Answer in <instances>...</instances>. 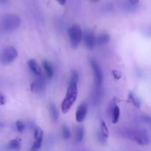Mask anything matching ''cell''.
Instances as JSON below:
<instances>
[{
	"label": "cell",
	"instance_id": "6da1fadb",
	"mask_svg": "<svg viewBox=\"0 0 151 151\" xmlns=\"http://www.w3.org/2000/svg\"><path fill=\"white\" fill-rule=\"evenodd\" d=\"M78 84L71 83H69V87L66 91L65 98L61 103V111L63 114H66L69 112L72 106L75 103L78 97Z\"/></svg>",
	"mask_w": 151,
	"mask_h": 151
},
{
	"label": "cell",
	"instance_id": "7a4b0ae2",
	"mask_svg": "<svg viewBox=\"0 0 151 151\" xmlns=\"http://www.w3.org/2000/svg\"><path fill=\"white\" fill-rule=\"evenodd\" d=\"M21 24V19L14 14H6L1 20V25L3 29L7 32L15 30L19 27Z\"/></svg>",
	"mask_w": 151,
	"mask_h": 151
},
{
	"label": "cell",
	"instance_id": "3957f363",
	"mask_svg": "<svg viewBox=\"0 0 151 151\" xmlns=\"http://www.w3.org/2000/svg\"><path fill=\"white\" fill-rule=\"evenodd\" d=\"M69 36L70 38V43L72 48H77L82 41L83 33L81 28L78 24H75L69 28Z\"/></svg>",
	"mask_w": 151,
	"mask_h": 151
},
{
	"label": "cell",
	"instance_id": "277c9868",
	"mask_svg": "<svg viewBox=\"0 0 151 151\" xmlns=\"http://www.w3.org/2000/svg\"><path fill=\"white\" fill-rule=\"evenodd\" d=\"M18 56V51L15 47L12 46H7L3 50L0 57L1 63L4 65H8L11 63Z\"/></svg>",
	"mask_w": 151,
	"mask_h": 151
},
{
	"label": "cell",
	"instance_id": "5b68a950",
	"mask_svg": "<svg viewBox=\"0 0 151 151\" xmlns=\"http://www.w3.org/2000/svg\"><path fill=\"white\" fill-rule=\"evenodd\" d=\"M90 64H91L93 72H94L95 85L97 87H99L103 82V72H102L101 68L94 59L90 60Z\"/></svg>",
	"mask_w": 151,
	"mask_h": 151
},
{
	"label": "cell",
	"instance_id": "8992f818",
	"mask_svg": "<svg viewBox=\"0 0 151 151\" xmlns=\"http://www.w3.org/2000/svg\"><path fill=\"white\" fill-rule=\"evenodd\" d=\"M84 43L86 47L89 50H92L96 44V37L94 32L91 30H86L83 34Z\"/></svg>",
	"mask_w": 151,
	"mask_h": 151
},
{
	"label": "cell",
	"instance_id": "52a82bcc",
	"mask_svg": "<svg viewBox=\"0 0 151 151\" xmlns=\"http://www.w3.org/2000/svg\"><path fill=\"white\" fill-rule=\"evenodd\" d=\"M35 142L33 143V145L32 147V151H38L41 148V145H42L43 137H44V132L40 128H37L35 130Z\"/></svg>",
	"mask_w": 151,
	"mask_h": 151
},
{
	"label": "cell",
	"instance_id": "ba28073f",
	"mask_svg": "<svg viewBox=\"0 0 151 151\" xmlns=\"http://www.w3.org/2000/svg\"><path fill=\"white\" fill-rule=\"evenodd\" d=\"M87 109H88V108H87V105L86 103H82L78 106V109H77L76 114H75L77 122H82L85 119L86 116Z\"/></svg>",
	"mask_w": 151,
	"mask_h": 151
},
{
	"label": "cell",
	"instance_id": "9c48e42d",
	"mask_svg": "<svg viewBox=\"0 0 151 151\" xmlns=\"http://www.w3.org/2000/svg\"><path fill=\"white\" fill-rule=\"evenodd\" d=\"M135 141L137 142V143L142 145H145L147 144L148 142V137L147 135L146 134V132L142 130V131H139L135 134Z\"/></svg>",
	"mask_w": 151,
	"mask_h": 151
},
{
	"label": "cell",
	"instance_id": "30bf717a",
	"mask_svg": "<svg viewBox=\"0 0 151 151\" xmlns=\"http://www.w3.org/2000/svg\"><path fill=\"white\" fill-rule=\"evenodd\" d=\"M27 65L29 69H30V70L34 74H35V75H40L41 74V72H42L41 66H39L38 62L35 60H34V59H30V60H28Z\"/></svg>",
	"mask_w": 151,
	"mask_h": 151
},
{
	"label": "cell",
	"instance_id": "8fae6325",
	"mask_svg": "<svg viewBox=\"0 0 151 151\" xmlns=\"http://www.w3.org/2000/svg\"><path fill=\"white\" fill-rule=\"evenodd\" d=\"M42 66L45 70L46 73H47V77L49 78H52L53 75H54V69H53V66L51 64V63H50L48 60H44L42 62Z\"/></svg>",
	"mask_w": 151,
	"mask_h": 151
},
{
	"label": "cell",
	"instance_id": "7c38bea8",
	"mask_svg": "<svg viewBox=\"0 0 151 151\" xmlns=\"http://www.w3.org/2000/svg\"><path fill=\"white\" fill-rule=\"evenodd\" d=\"M119 116H120V109H119V106L114 103V106L111 108V117H112V122L114 124L117 123L119 121Z\"/></svg>",
	"mask_w": 151,
	"mask_h": 151
},
{
	"label": "cell",
	"instance_id": "4fadbf2b",
	"mask_svg": "<svg viewBox=\"0 0 151 151\" xmlns=\"http://www.w3.org/2000/svg\"><path fill=\"white\" fill-rule=\"evenodd\" d=\"M111 37L108 33H103L96 37V44L98 45H104L110 41Z\"/></svg>",
	"mask_w": 151,
	"mask_h": 151
},
{
	"label": "cell",
	"instance_id": "5bb4252c",
	"mask_svg": "<svg viewBox=\"0 0 151 151\" xmlns=\"http://www.w3.org/2000/svg\"><path fill=\"white\" fill-rule=\"evenodd\" d=\"M84 137V128L83 126H78L75 130V139L77 142L83 141Z\"/></svg>",
	"mask_w": 151,
	"mask_h": 151
},
{
	"label": "cell",
	"instance_id": "9a60e30c",
	"mask_svg": "<svg viewBox=\"0 0 151 151\" xmlns=\"http://www.w3.org/2000/svg\"><path fill=\"white\" fill-rule=\"evenodd\" d=\"M9 150L13 151H19L21 150V143L18 139H12L7 145Z\"/></svg>",
	"mask_w": 151,
	"mask_h": 151
},
{
	"label": "cell",
	"instance_id": "2e32d148",
	"mask_svg": "<svg viewBox=\"0 0 151 151\" xmlns=\"http://www.w3.org/2000/svg\"><path fill=\"white\" fill-rule=\"evenodd\" d=\"M50 114H51V116L52 118L53 121H54V122H57L59 117V114H58V111L57 108H56V106H55L53 103L50 104Z\"/></svg>",
	"mask_w": 151,
	"mask_h": 151
},
{
	"label": "cell",
	"instance_id": "e0dca14e",
	"mask_svg": "<svg viewBox=\"0 0 151 151\" xmlns=\"http://www.w3.org/2000/svg\"><path fill=\"white\" fill-rule=\"evenodd\" d=\"M129 100H131V103L137 108H139L141 106L140 105V101L138 98L137 97V96L134 94V93H130L129 94Z\"/></svg>",
	"mask_w": 151,
	"mask_h": 151
},
{
	"label": "cell",
	"instance_id": "ac0fdd59",
	"mask_svg": "<svg viewBox=\"0 0 151 151\" xmlns=\"http://www.w3.org/2000/svg\"><path fill=\"white\" fill-rule=\"evenodd\" d=\"M70 137L71 134L69 128L66 125H63V127H62V137H63V139L65 140H67L70 138Z\"/></svg>",
	"mask_w": 151,
	"mask_h": 151
},
{
	"label": "cell",
	"instance_id": "d6986e66",
	"mask_svg": "<svg viewBox=\"0 0 151 151\" xmlns=\"http://www.w3.org/2000/svg\"><path fill=\"white\" fill-rule=\"evenodd\" d=\"M100 126H101V134L105 137V138L107 139L109 137V129H108V127L106 125V122L103 120L101 121V124H100Z\"/></svg>",
	"mask_w": 151,
	"mask_h": 151
},
{
	"label": "cell",
	"instance_id": "ffe728a7",
	"mask_svg": "<svg viewBox=\"0 0 151 151\" xmlns=\"http://www.w3.org/2000/svg\"><path fill=\"white\" fill-rule=\"evenodd\" d=\"M78 81H79V75L76 71L73 70L72 72V75H71V80L70 83H77L78 84Z\"/></svg>",
	"mask_w": 151,
	"mask_h": 151
},
{
	"label": "cell",
	"instance_id": "44dd1931",
	"mask_svg": "<svg viewBox=\"0 0 151 151\" xmlns=\"http://www.w3.org/2000/svg\"><path fill=\"white\" fill-rule=\"evenodd\" d=\"M16 128H17L18 131L20 133H22L25 129V125L23 122L21 120H17L16 122Z\"/></svg>",
	"mask_w": 151,
	"mask_h": 151
},
{
	"label": "cell",
	"instance_id": "7402d4cb",
	"mask_svg": "<svg viewBox=\"0 0 151 151\" xmlns=\"http://www.w3.org/2000/svg\"><path fill=\"white\" fill-rule=\"evenodd\" d=\"M7 103V98L2 92L0 91V106H4Z\"/></svg>",
	"mask_w": 151,
	"mask_h": 151
},
{
	"label": "cell",
	"instance_id": "603a6c76",
	"mask_svg": "<svg viewBox=\"0 0 151 151\" xmlns=\"http://www.w3.org/2000/svg\"><path fill=\"white\" fill-rule=\"evenodd\" d=\"M112 74H113L114 75V78L116 80H119L121 78H122V73H121L119 71L116 70V69L112 71Z\"/></svg>",
	"mask_w": 151,
	"mask_h": 151
},
{
	"label": "cell",
	"instance_id": "cb8c5ba5",
	"mask_svg": "<svg viewBox=\"0 0 151 151\" xmlns=\"http://www.w3.org/2000/svg\"><path fill=\"white\" fill-rule=\"evenodd\" d=\"M98 140L100 141V142H101L103 145L106 144V138H105V137L102 135L101 133H98Z\"/></svg>",
	"mask_w": 151,
	"mask_h": 151
},
{
	"label": "cell",
	"instance_id": "d4e9b609",
	"mask_svg": "<svg viewBox=\"0 0 151 151\" xmlns=\"http://www.w3.org/2000/svg\"><path fill=\"white\" fill-rule=\"evenodd\" d=\"M56 1H57L60 4V5H65L67 0H56Z\"/></svg>",
	"mask_w": 151,
	"mask_h": 151
},
{
	"label": "cell",
	"instance_id": "484cf974",
	"mask_svg": "<svg viewBox=\"0 0 151 151\" xmlns=\"http://www.w3.org/2000/svg\"><path fill=\"white\" fill-rule=\"evenodd\" d=\"M131 4H137L139 1V0H130Z\"/></svg>",
	"mask_w": 151,
	"mask_h": 151
},
{
	"label": "cell",
	"instance_id": "4316f807",
	"mask_svg": "<svg viewBox=\"0 0 151 151\" xmlns=\"http://www.w3.org/2000/svg\"><path fill=\"white\" fill-rule=\"evenodd\" d=\"M6 0H0V1H1V2H4Z\"/></svg>",
	"mask_w": 151,
	"mask_h": 151
},
{
	"label": "cell",
	"instance_id": "83f0119b",
	"mask_svg": "<svg viewBox=\"0 0 151 151\" xmlns=\"http://www.w3.org/2000/svg\"><path fill=\"white\" fill-rule=\"evenodd\" d=\"M90 1H99V0H90Z\"/></svg>",
	"mask_w": 151,
	"mask_h": 151
}]
</instances>
